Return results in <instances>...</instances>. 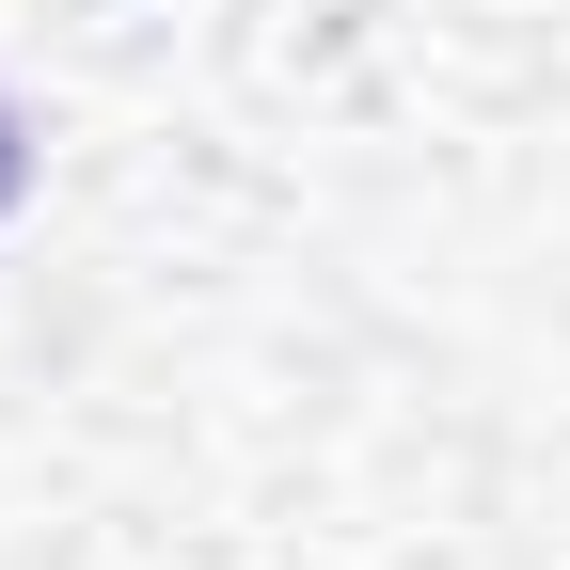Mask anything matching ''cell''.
Instances as JSON below:
<instances>
[{"instance_id": "6da1fadb", "label": "cell", "mask_w": 570, "mask_h": 570, "mask_svg": "<svg viewBox=\"0 0 570 570\" xmlns=\"http://www.w3.org/2000/svg\"><path fill=\"white\" fill-rule=\"evenodd\" d=\"M17 175H32V142H17V111H0V206H17Z\"/></svg>"}]
</instances>
